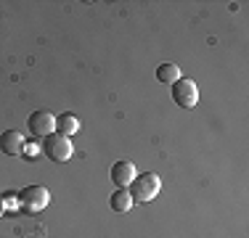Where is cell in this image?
Instances as JSON below:
<instances>
[{
  "label": "cell",
  "mask_w": 249,
  "mask_h": 238,
  "mask_svg": "<svg viewBox=\"0 0 249 238\" xmlns=\"http://www.w3.org/2000/svg\"><path fill=\"white\" fill-rule=\"evenodd\" d=\"M170 93H173V101L180 109H194V106L199 103V87L194 80H188V77H180L178 82L170 85Z\"/></svg>",
  "instance_id": "obj_4"
},
{
  "label": "cell",
  "mask_w": 249,
  "mask_h": 238,
  "mask_svg": "<svg viewBox=\"0 0 249 238\" xmlns=\"http://www.w3.org/2000/svg\"><path fill=\"white\" fill-rule=\"evenodd\" d=\"M27 130L35 135V138H45V135L56 133V117L51 111L40 109V111H32L27 119Z\"/></svg>",
  "instance_id": "obj_5"
},
{
  "label": "cell",
  "mask_w": 249,
  "mask_h": 238,
  "mask_svg": "<svg viewBox=\"0 0 249 238\" xmlns=\"http://www.w3.org/2000/svg\"><path fill=\"white\" fill-rule=\"evenodd\" d=\"M135 164L127 162V159H122V162H117L111 167V183H114L117 188H130V183L135 180Z\"/></svg>",
  "instance_id": "obj_7"
},
{
  "label": "cell",
  "mask_w": 249,
  "mask_h": 238,
  "mask_svg": "<svg viewBox=\"0 0 249 238\" xmlns=\"http://www.w3.org/2000/svg\"><path fill=\"white\" fill-rule=\"evenodd\" d=\"M157 80L162 85H173V82L180 80V69L175 64H162V67H157Z\"/></svg>",
  "instance_id": "obj_10"
},
{
  "label": "cell",
  "mask_w": 249,
  "mask_h": 238,
  "mask_svg": "<svg viewBox=\"0 0 249 238\" xmlns=\"http://www.w3.org/2000/svg\"><path fill=\"white\" fill-rule=\"evenodd\" d=\"M109 204H111V209H114L117 214H127L130 209H133V196H130V190L127 188H117L114 193H111V199H109Z\"/></svg>",
  "instance_id": "obj_8"
},
{
  "label": "cell",
  "mask_w": 249,
  "mask_h": 238,
  "mask_svg": "<svg viewBox=\"0 0 249 238\" xmlns=\"http://www.w3.org/2000/svg\"><path fill=\"white\" fill-rule=\"evenodd\" d=\"M3 212H5V204H3V196H0V217H3Z\"/></svg>",
  "instance_id": "obj_12"
},
{
  "label": "cell",
  "mask_w": 249,
  "mask_h": 238,
  "mask_svg": "<svg viewBox=\"0 0 249 238\" xmlns=\"http://www.w3.org/2000/svg\"><path fill=\"white\" fill-rule=\"evenodd\" d=\"M24 148H27V146H24ZM37 153H40V148H37V146H29V148H27V156H29V159H35Z\"/></svg>",
  "instance_id": "obj_11"
},
{
  "label": "cell",
  "mask_w": 249,
  "mask_h": 238,
  "mask_svg": "<svg viewBox=\"0 0 249 238\" xmlns=\"http://www.w3.org/2000/svg\"><path fill=\"white\" fill-rule=\"evenodd\" d=\"M80 130V119L74 114H69V111H64L61 117H56V133L67 135V138H72V135Z\"/></svg>",
  "instance_id": "obj_9"
},
{
  "label": "cell",
  "mask_w": 249,
  "mask_h": 238,
  "mask_svg": "<svg viewBox=\"0 0 249 238\" xmlns=\"http://www.w3.org/2000/svg\"><path fill=\"white\" fill-rule=\"evenodd\" d=\"M159 188H162V180H159L157 172H143V175H135V180L130 183V196L133 201H151L159 196Z\"/></svg>",
  "instance_id": "obj_2"
},
{
  "label": "cell",
  "mask_w": 249,
  "mask_h": 238,
  "mask_svg": "<svg viewBox=\"0 0 249 238\" xmlns=\"http://www.w3.org/2000/svg\"><path fill=\"white\" fill-rule=\"evenodd\" d=\"M43 153L51 159V162L64 164V162H69V159H72L74 146H72V140H69L67 135L51 133V135H45V138H43Z\"/></svg>",
  "instance_id": "obj_1"
},
{
  "label": "cell",
  "mask_w": 249,
  "mask_h": 238,
  "mask_svg": "<svg viewBox=\"0 0 249 238\" xmlns=\"http://www.w3.org/2000/svg\"><path fill=\"white\" fill-rule=\"evenodd\" d=\"M24 135L19 133V130H5V133H0V151L5 153V156H21V151H24Z\"/></svg>",
  "instance_id": "obj_6"
},
{
  "label": "cell",
  "mask_w": 249,
  "mask_h": 238,
  "mask_svg": "<svg viewBox=\"0 0 249 238\" xmlns=\"http://www.w3.org/2000/svg\"><path fill=\"white\" fill-rule=\"evenodd\" d=\"M51 204V190L45 186H27L19 193V206L27 214H37Z\"/></svg>",
  "instance_id": "obj_3"
}]
</instances>
